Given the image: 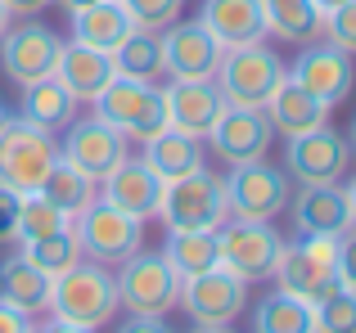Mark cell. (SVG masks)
Wrapping results in <instances>:
<instances>
[{
    "mask_svg": "<svg viewBox=\"0 0 356 333\" xmlns=\"http://www.w3.org/2000/svg\"><path fill=\"white\" fill-rule=\"evenodd\" d=\"M45 311H50L54 320H68V325H81V329L99 333L118 316V284H113V275H108V266L81 257L77 266H68L63 275H54L50 307Z\"/></svg>",
    "mask_w": 356,
    "mask_h": 333,
    "instance_id": "obj_1",
    "label": "cell"
},
{
    "mask_svg": "<svg viewBox=\"0 0 356 333\" xmlns=\"http://www.w3.org/2000/svg\"><path fill=\"white\" fill-rule=\"evenodd\" d=\"M270 280H275V289L293 293V298L302 302H321L330 298L334 289H339V239H325V234H302L284 248H280V262L275 271H270Z\"/></svg>",
    "mask_w": 356,
    "mask_h": 333,
    "instance_id": "obj_2",
    "label": "cell"
},
{
    "mask_svg": "<svg viewBox=\"0 0 356 333\" xmlns=\"http://www.w3.org/2000/svg\"><path fill=\"white\" fill-rule=\"evenodd\" d=\"M72 234L81 244V257L99 266H122L127 257H136L145 248V221L131 216V212L113 207L95 194L86 207L72 216Z\"/></svg>",
    "mask_w": 356,
    "mask_h": 333,
    "instance_id": "obj_3",
    "label": "cell"
},
{
    "mask_svg": "<svg viewBox=\"0 0 356 333\" xmlns=\"http://www.w3.org/2000/svg\"><path fill=\"white\" fill-rule=\"evenodd\" d=\"M289 77V68L280 63V54L270 50L266 41H252V45H235V50L221 54L217 63V90L226 104H239V108H261L275 86Z\"/></svg>",
    "mask_w": 356,
    "mask_h": 333,
    "instance_id": "obj_4",
    "label": "cell"
},
{
    "mask_svg": "<svg viewBox=\"0 0 356 333\" xmlns=\"http://www.w3.org/2000/svg\"><path fill=\"white\" fill-rule=\"evenodd\" d=\"M230 216L226 207V185L221 176H212L208 166L190 176L163 180V198H158V221L167 230H221V221Z\"/></svg>",
    "mask_w": 356,
    "mask_h": 333,
    "instance_id": "obj_5",
    "label": "cell"
},
{
    "mask_svg": "<svg viewBox=\"0 0 356 333\" xmlns=\"http://www.w3.org/2000/svg\"><path fill=\"white\" fill-rule=\"evenodd\" d=\"M95 113L104 117L108 126H118L127 140L145 144L154 140L167 126V104H163V86L154 81H136V77H113L95 99Z\"/></svg>",
    "mask_w": 356,
    "mask_h": 333,
    "instance_id": "obj_6",
    "label": "cell"
},
{
    "mask_svg": "<svg viewBox=\"0 0 356 333\" xmlns=\"http://www.w3.org/2000/svg\"><path fill=\"white\" fill-rule=\"evenodd\" d=\"M59 158V144L50 131L32 126L27 117H14L0 126V189L9 194H32L41 189L45 171Z\"/></svg>",
    "mask_w": 356,
    "mask_h": 333,
    "instance_id": "obj_7",
    "label": "cell"
},
{
    "mask_svg": "<svg viewBox=\"0 0 356 333\" xmlns=\"http://www.w3.org/2000/svg\"><path fill=\"white\" fill-rule=\"evenodd\" d=\"M113 284H118V307L131 316H167L172 307H181V275L172 271L163 253L140 248L136 257L118 266Z\"/></svg>",
    "mask_w": 356,
    "mask_h": 333,
    "instance_id": "obj_8",
    "label": "cell"
},
{
    "mask_svg": "<svg viewBox=\"0 0 356 333\" xmlns=\"http://www.w3.org/2000/svg\"><path fill=\"white\" fill-rule=\"evenodd\" d=\"M226 185V207L235 221H275L293 198V185L280 166L261 162H239L230 166V176H221Z\"/></svg>",
    "mask_w": 356,
    "mask_h": 333,
    "instance_id": "obj_9",
    "label": "cell"
},
{
    "mask_svg": "<svg viewBox=\"0 0 356 333\" xmlns=\"http://www.w3.org/2000/svg\"><path fill=\"white\" fill-rule=\"evenodd\" d=\"M280 248H284V239H280V230L270 225V221H235L226 216L217 230V253H221V266L226 271H235L239 280H270V271H275L280 262Z\"/></svg>",
    "mask_w": 356,
    "mask_h": 333,
    "instance_id": "obj_10",
    "label": "cell"
},
{
    "mask_svg": "<svg viewBox=\"0 0 356 333\" xmlns=\"http://www.w3.org/2000/svg\"><path fill=\"white\" fill-rule=\"evenodd\" d=\"M348 162H352V144L334 126H316V131L289 135L284 176L298 185H339Z\"/></svg>",
    "mask_w": 356,
    "mask_h": 333,
    "instance_id": "obj_11",
    "label": "cell"
},
{
    "mask_svg": "<svg viewBox=\"0 0 356 333\" xmlns=\"http://www.w3.org/2000/svg\"><path fill=\"white\" fill-rule=\"evenodd\" d=\"M181 307L194 325H230L248 307V280H239L226 266H212L203 275L181 280Z\"/></svg>",
    "mask_w": 356,
    "mask_h": 333,
    "instance_id": "obj_12",
    "label": "cell"
},
{
    "mask_svg": "<svg viewBox=\"0 0 356 333\" xmlns=\"http://www.w3.org/2000/svg\"><path fill=\"white\" fill-rule=\"evenodd\" d=\"M59 158H68L77 171H86L90 180H104L113 166L127 158V135L118 126H108L104 117H72L63 126V144H59Z\"/></svg>",
    "mask_w": 356,
    "mask_h": 333,
    "instance_id": "obj_13",
    "label": "cell"
},
{
    "mask_svg": "<svg viewBox=\"0 0 356 333\" xmlns=\"http://www.w3.org/2000/svg\"><path fill=\"white\" fill-rule=\"evenodd\" d=\"M270 140H275L270 117L261 113V108H239V104H226V108H221L217 122H212V131H208L212 153H217L226 166L261 162L270 153Z\"/></svg>",
    "mask_w": 356,
    "mask_h": 333,
    "instance_id": "obj_14",
    "label": "cell"
},
{
    "mask_svg": "<svg viewBox=\"0 0 356 333\" xmlns=\"http://www.w3.org/2000/svg\"><path fill=\"white\" fill-rule=\"evenodd\" d=\"M289 81H298L307 95H316L321 104L334 108V104H343V99L352 95V86H356V63H352V54L339 50V45L312 41V45H302V54L293 59Z\"/></svg>",
    "mask_w": 356,
    "mask_h": 333,
    "instance_id": "obj_15",
    "label": "cell"
},
{
    "mask_svg": "<svg viewBox=\"0 0 356 333\" xmlns=\"http://www.w3.org/2000/svg\"><path fill=\"white\" fill-rule=\"evenodd\" d=\"M59 32L41 23H18V27H5L0 36V68L14 86H27V81H41V77H54V63H59Z\"/></svg>",
    "mask_w": 356,
    "mask_h": 333,
    "instance_id": "obj_16",
    "label": "cell"
},
{
    "mask_svg": "<svg viewBox=\"0 0 356 333\" xmlns=\"http://www.w3.org/2000/svg\"><path fill=\"white\" fill-rule=\"evenodd\" d=\"M221 54H226L221 41L199 18H194V23H181V18H176L172 27H163V72L172 81H212Z\"/></svg>",
    "mask_w": 356,
    "mask_h": 333,
    "instance_id": "obj_17",
    "label": "cell"
},
{
    "mask_svg": "<svg viewBox=\"0 0 356 333\" xmlns=\"http://www.w3.org/2000/svg\"><path fill=\"white\" fill-rule=\"evenodd\" d=\"M99 198L122 207V212H131V216H140V221H149V216H158L163 180H158V171L145 158H131L127 153V158L99 180Z\"/></svg>",
    "mask_w": 356,
    "mask_h": 333,
    "instance_id": "obj_18",
    "label": "cell"
},
{
    "mask_svg": "<svg viewBox=\"0 0 356 333\" xmlns=\"http://www.w3.org/2000/svg\"><path fill=\"white\" fill-rule=\"evenodd\" d=\"M163 104H167V126L208 140L217 113L226 108V99H221L217 81H167L163 86Z\"/></svg>",
    "mask_w": 356,
    "mask_h": 333,
    "instance_id": "obj_19",
    "label": "cell"
},
{
    "mask_svg": "<svg viewBox=\"0 0 356 333\" xmlns=\"http://www.w3.org/2000/svg\"><path fill=\"white\" fill-rule=\"evenodd\" d=\"M298 234H325L339 239L343 230H352V212H348V194L343 185H298V194L289 198Z\"/></svg>",
    "mask_w": 356,
    "mask_h": 333,
    "instance_id": "obj_20",
    "label": "cell"
},
{
    "mask_svg": "<svg viewBox=\"0 0 356 333\" xmlns=\"http://www.w3.org/2000/svg\"><path fill=\"white\" fill-rule=\"evenodd\" d=\"M54 77L72 90V99H95L99 90L118 77V68H113V54L90 50V45H81V41H68V45H59Z\"/></svg>",
    "mask_w": 356,
    "mask_h": 333,
    "instance_id": "obj_21",
    "label": "cell"
},
{
    "mask_svg": "<svg viewBox=\"0 0 356 333\" xmlns=\"http://www.w3.org/2000/svg\"><path fill=\"white\" fill-rule=\"evenodd\" d=\"M199 23L221 41V50L266 41V27H261V5H257V0H203Z\"/></svg>",
    "mask_w": 356,
    "mask_h": 333,
    "instance_id": "obj_22",
    "label": "cell"
},
{
    "mask_svg": "<svg viewBox=\"0 0 356 333\" xmlns=\"http://www.w3.org/2000/svg\"><path fill=\"white\" fill-rule=\"evenodd\" d=\"M50 284L54 280L36 262H27L23 248L0 262V302H9V307L23 311V316H41V311L50 307Z\"/></svg>",
    "mask_w": 356,
    "mask_h": 333,
    "instance_id": "obj_23",
    "label": "cell"
},
{
    "mask_svg": "<svg viewBox=\"0 0 356 333\" xmlns=\"http://www.w3.org/2000/svg\"><path fill=\"white\" fill-rule=\"evenodd\" d=\"M261 113L270 117V131L275 135H302V131H316V126H325V117H330V104H321L316 95H307L298 81H280L275 95L261 104Z\"/></svg>",
    "mask_w": 356,
    "mask_h": 333,
    "instance_id": "obj_24",
    "label": "cell"
},
{
    "mask_svg": "<svg viewBox=\"0 0 356 333\" xmlns=\"http://www.w3.org/2000/svg\"><path fill=\"white\" fill-rule=\"evenodd\" d=\"M131 32H136V23H131L122 0H95L86 9H72V41L90 45V50L113 54Z\"/></svg>",
    "mask_w": 356,
    "mask_h": 333,
    "instance_id": "obj_25",
    "label": "cell"
},
{
    "mask_svg": "<svg viewBox=\"0 0 356 333\" xmlns=\"http://www.w3.org/2000/svg\"><path fill=\"white\" fill-rule=\"evenodd\" d=\"M261 5V27L266 36H275L280 45H312L321 41V27H325V14L312 5V0H257Z\"/></svg>",
    "mask_w": 356,
    "mask_h": 333,
    "instance_id": "obj_26",
    "label": "cell"
},
{
    "mask_svg": "<svg viewBox=\"0 0 356 333\" xmlns=\"http://www.w3.org/2000/svg\"><path fill=\"white\" fill-rule=\"evenodd\" d=\"M77 104L81 99H72V90L63 86L59 77H41V81H27L23 86V108H18V117H27L32 126L59 135L63 126L77 117Z\"/></svg>",
    "mask_w": 356,
    "mask_h": 333,
    "instance_id": "obj_27",
    "label": "cell"
},
{
    "mask_svg": "<svg viewBox=\"0 0 356 333\" xmlns=\"http://www.w3.org/2000/svg\"><path fill=\"white\" fill-rule=\"evenodd\" d=\"M140 158L158 171V180H176V176H190V171L203 166V140L176 131V126H163L154 140H145V153H140Z\"/></svg>",
    "mask_w": 356,
    "mask_h": 333,
    "instance_id": "obj_28",
    "label": "cell"
},
{
    "mask_svg": "<svg viewBox=\"0 0 356 333\" xmlns=\"http://www.w3.org/2000/svg\"><path fill=\"white\" fill-rule=\"evenodd\" d=\"M252 333H316L312 302L293 298L284 289H270L266 298L252 307Z\"/></svg>",
    "mask_w": 356,
    "mask_h": 333,
    "instance_id": "obj_29",
    "label": "cell"
},
{
    "mask_svg": "<svg viewBox=\"0 0 356 333\" xmlns=\"http://www.w3.org/2000/svg\"><path fill=\"white\" fill-rule=\"evenodd\" d=\"M163 257L172 262V271L181 275V280L212 271V266H221L217 230H167V248H163Z\"/></svg>",
    "mask_w": 356,
    "mask_h": 333,
    "instance_id": "obj_30",
    "label": "cell"
},
{
    "mask_svg": "<svg viewBox=\"0 0 356 333\" xmlns=\"http://www.w3.org/2000/svg\"><path fill=\"white\" fill-rule=\"evenodd\" d=\"M72 225V216L63 207H54L45 194H18V212H14V239L9 244H18V248H27V244H36V239H50V234H59V230H68Z\"/></svg>",
    "mask_w": 356,
    "mask_h": 333,
    "instance_id": "obj_31",
    "label": "cell"
},
{
    "mask_svg": "<svg viewBox=\"0 0 356 333\" xmlns=\"http://www.w3.org/2000/svg\"><path fill=\"white\" fill-rule=\"evenodd\" d=\"M113 68H118V77H136V81L167 77V72H163V32H145V27H136V32L113 50Z\"/></svg>",
    "mask_w": 356,
    "mask_h": 333,
    "instance_id": "obj_32",
    "label": "cell"
},
{
    "mask_svg": "<svg viewBox=\"0 0 356 333\" xmlns=\"http://www.w3.org/2000/svg\"><path fill=\"white\" fill-rule=\"evenodd\" d=\"M36 194H45L54 207H63L68 216H77V212L99 194V185L90 180L86 171H77L68 158H54V166L45 171V180H41V189H36Z\"/></svg>",
    "mask_w": 356,
    "mask_h": 333,
    "instance_id": "obj_33",
    "label": "cell"
},
{
    "mask_svg": "<svg viewBox=\"0 0 356 333\" xmlns=\"http://www.w3.org/2000/svg\"><path fill=\"white\" fill-rule=\"evenodd\" d=\"M27 253V262H36L45 275H63L68 266H77L81 262V244H77V234H72V225L68 230H59V234H50V239H36V244H27L23 248Z\"/></svg>",
    "mask_w": 356,
    "mask_h": 333,
    "instance_id": "obj_34",
    "label": "cell"
},
{
    "mask_svg": "<svg viewBox=\"0 0 356 333\" xmlns=\"http://www.w3.org/2000/svg\"><path fill=\"white\" fill-rule=\"evenodd\" d=\"M316 333H356V289H334L330 298H321L312 307Z\"/></svg>",
    "mask_w": 356,
    "mask_h": 333,
    "instance_id": "obj_35",
    "label": "cell"
},
{
    "mask_svg": "<svg viewBox=\"0 0 356 333\" xmlns=\"http://www.w3.org/2000/svg\"><path fill=\"white\" fill-rule=\"evenodd\" d=\"M122 5H127L131 23L145 27V32H163L185 14V0H122Z\"/></svg>",
    "mask_w": 356,
    "mask_h": 333,
    "instance_id": "obj_36",
    "label": "cell"
},
{
    "mask_svg": "<svg viewBox=\"0 0 356 333\" xmlns=\"http://www.w3.org/2000/svg\"><path fill=\"white\" fill-rule=\"evenodd\" d=\"M321 36L330 45H339L343 54H352L356 59V0H348V5H339L334 14H325V27Z\"/></svg>",
    "mask_w": 356,
    "mask_h": 333,
    "instance_id": "obj_37",
    "label": "cell"
},
{
    "mask_svg": "<svg viewBox=\"0 0 356 333\" xmlns=\"http://www.w3.org/2000/svg\"><path fill=\"white\" fill-rule=\"evenodd\" d=\"M339 280L343 289H356V225L339 234Z\"/></svg>",
    "mask_w": 356,
    "mask_h": 333,
    "instance_id": "obj_38",
    "label": "cell"
},
{
    "mask_svg": "<svg viewBox=\"0 0 356 333\" xmlns=\"http://www.w3.org/2000/svg\"><path fill=\"white\" fill-rule=\"evenodd\" d=\"M118 333H176L163 316H131L127 325H118Z\"/></svg>",
    "mask_w": 356,
    "mask_h": 333,
    "instance_id": "obj_39",
    "label": "cell"
},
{
    "mask_svg": "<svg viewBox=\"0 0 356 333\" xmlns=\"http://www.w3.org/2000/svg\"><path fill=\"white\" fill-rule=\"evenodd\" d=\"M14 212H18V194L0 189V244L14 239Z\"/></svg>",
    "mask_w": 356,
    "mask_h": 333,
    "instance_id": "obj_40",
    "label": "cell"
},
{
    "mask_svg": "<svg viewBox=\"0 0 356 333\" xmlns=\"http://www.w3.org/2000/svg\"><path fill=\"white\" fill-rule=\"evenodd\" d=\"M0 333H32V316H23L9 302H0Z\"/></svg>",
    "mask_w": 356,
    "mask_h": 333,
    "instance_id": "obj_41",
    "label": "cell"
},
{
    "mask_svg": "<svg viewBox=\"0 0 356 333\" xmlns=\"http://www.w3.org/2000/svg\"><path fill=\"white\" fill-rule=\"evenodd\" d=\"M54 5V0H5V9H9V18H36V14H41V9H50Z\"/></svg>",
    "mask_w": 356,
    "mask_h": 333,
    "instance_id": "obj_42",
    "label": "cell"
},
{
    "mask_svg": "<svg viewBox=\"0 0 356 333\" xmlns=\"http://www.w3.org/2000/svg\"><path fill=\"white\" fill-rule=\"evenodd\" d=\"M36 333H95V329H81V325H68V320H45V325H36Z\"/></svg>",
    "mask_w": 356,
    "mask_h": 333,
    "instance_id": "obj_43",
    "label": "cell"
},
{
    "mask_svg": "<svg viewBox=\"0 0 356 333\" xmlns=\"http://www.w3.org/2000/svg\"><path fill=\"white\" fill-rule=\"evenodd\" d=\"M343 194H348V212H352V225H356V176H352V185H343Z\"/></svg>",
    "mask_w": 356,
    "mask_h": 333,
    "instance_id": "obj_44",
    "label": "cell"
},
{
    "mask_svg": "<svg viewBox=\"0 0 356 333\" xmlns=\"http://www.w3.org/2000/svg\"><path fill=\"white\" fill-rule=\"evenodd\" d=\"M312 5L321 9V14H334V9H339V5H348V0H312Z\"/></svg>",
    "mask_w": 356,
    "mask_h": 333,
    "instance_id": "obj_45",
    "label": "cell"
},
{
    "mask_svg": "<svg viewBox=\"0 0 356 333\" xmlns=\"http://www.w3.org/2000/svg\"><path fill=\"white\" fill-rule=\"evenodd\" d=\"M190 333H230V325H194Z\"/></svg>",
    "mask_w": 356,
    "mask_h": 333,
    "instance_id": "obj_46",
    "label": "cell"
},
{
    "mask_svg": "<svg viewBox=\"0 0 356 333\" xmlns=\"http://www.w3.org/2000/svg\"><path fill=\"white\" fill-rule=\"evenodd\" d=\"M59 5H63V9L72 14V9H86V5H95V0H59Z\"/></svg>",
    "mask_w": 356,
    "mask_h": 333,
    "instance_id": "obj_47",
    "label": "cell"
},
{
    "mask_svg": "<svg viewBox=\"0 0 356 333\" xmlns=\"http://www.w3.org/2000/svg\"><path fill=\"white\" fill-rule=\"evenodd\" d=\"M5 27H9V9H5V0H0V36H5Z\"/></svg>",
    "mask_w": 356,
    "mask_h": 333,
    "instance_id": "obj_48",
    "label": "cell"
},
{
    "mask_svg": "<svg viewBox=\"0 0 356 333\" xmlns=\"http://www.w3.org/2000/svg\"><path fill=\"white\" fill-rule=\"evenodd\" d=\"M9 122V108H5V99H0V126H5Z\"/></svg>",
    "mask_w": 356,
    "mask_h": 333,
    "instance_id": "obj_49",
    "label": "cell"
},
{
    "mask_svg": "<svg viewBox=\"0 0 356 333\" xmlns=\"http://www.w3.org/2000/svg\"><path fill=\"white\" fill-rule=\"evenodd\" d=\"M348 144H352V149H356V117H352V140H348Z\"/></svg>",
    "mask_w": 356,
    "mask_h": 333,
    "instance_id": "obj_50",
    "label": "cell"
},
{
    "mask_svg": "<svg viewBox=\"0 0 356 333\" xmlns=\"http://www.w3.org/2000/svg\"><path fill=\"white\" fill-rule=\"evenodd\" d=\"M32 333H36V325H32Z\"/></svg>",
    "mask_w": 356,
    "mask_h": 333,
    "instance_id": "obj_51",
    "label": "cell"
}]
</instances>
